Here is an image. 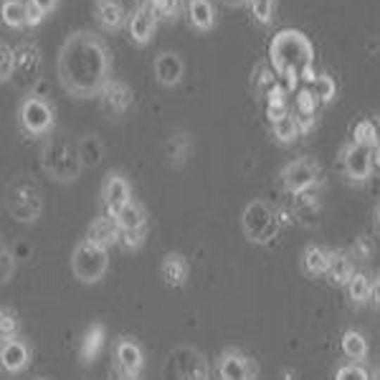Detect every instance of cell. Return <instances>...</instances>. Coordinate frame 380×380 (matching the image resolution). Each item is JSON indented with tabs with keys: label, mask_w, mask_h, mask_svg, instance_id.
<instances>
[{
	"label": "cell",
	"mask_w": 380,
	"mask_h": 380,
	"mask_svg": "<svg viewBox=\"0 0 380 380\" xmlns=\"http://www.w3.org/2000/svg\"><path fill=\"white\" fill-rule=\"evenodd\" d=\"M109 61L107 46L87 31H79L63 41L58 53V79L63 89L74 96H91L109 84Z\"/></svg>",
	"instance_id": "obj_1"
},
{
	"label": "cell",
	"mask_w": 380,
	"mask_h": 380,
	"mask_svg": "<svg viewBox=\"0 0 380 380\" xmlns=\"http://www.w3.org/2000/svg\"><path fill=\"white\" fill-rule=\"evenodd\" d=\"M269 56H272L274 71L279 76H284L286 71H302L304 66H312L315 49L302 31L286 28V31H279L274 36L272 46H269Z\"/></svg>",
	"instance_id": "obj_2"
},
{
	"label": "cell",
	"mask_w": 380,
	"mask_h": 380,
	"mask_svg": "<svg viewBox=\"0 0 380 380\" xmlns=\"http://www.w3.org/2000/svg\"><path fill=\"white\" fill-rule=\"evenodd\" d=\"M41 163L44 170L49 172L58 183H71L82 172V155L79 147H74L66 137L56 134V137L46 139L44 150H41Z\"/></svg>",
	"instance_id": "obj_3"
},
{
	"label": "cell",
	"mask_w": 380,
	"mask_h": 380,
	"mask_svg": "<svg viewBox=\"0 0 380 380\" xmlns=\"http://www.w3.org/2000/svg\"><path fill=\"white\" fill-rule=\"evenodd\" d=\"M279 226H281V218H279V210L272 208L266 201H251L246 203V208L241 213V228L251 243H259L266 246L272 243L279 236Z\"/></svg>",
	"instance_id": "obj_4"
},
{
	"label": "cell",
	"mask_w": 380,
	"mask_h": 380,
	"mask_svg": "<svg viewBox=\"0 0 380 380\" xmlns=\"http://www.w3.org/2000/svg\"><path fill=\"white\" fill-rule=\"evenodd\" d=\"M109 248H101L89 239H82L71 251V272L82 284H96L109 269Z\"/></svg>",
	"instance_id": "obj_5"
},
{
	"label": "cell",
	"mask_w": 380,
	"mask_h": 380,
	"mask_svg": "<svg viewBox=\"0 0 380 380\" xmlns=\"http://www.w3.org/2000/svg\"><path fill=\"white\" fill-rule=\"evenodd\" d=\"M8 213L18 223H36L44 213V198L33 180H15L8 188Z\"/></svg>",
	"instance_id": "obj_6"
},
{
	"label": "cell",
	"mask_w": 380,
	"mask_h": 380,
	"mask_svg": "<svg viewBox=\"0 0 380 380\" xmlns=\"http://www.w3.org/2000/svg\"><path fill=\"white\" fill-rule=\"evenodd\" d=\"M279 177H281V185H284L286 193L297 198L302 193L315 190L317 185L322 183V165L317 163L315 158H297L281 167Z\"/></svg>",
	"instance_id": "obj_7"
},
{
	"label": "cell",
	"mask_w": 380,
	"mask_h": 380,
	"mask_svg": "<svg viewBox=\"0 0 380 380\" xmlns=\"http://www.w3.org/2000/svg\"><path fill=\"white\" fill-rule=\"evenodd\" d=\"M215 373H218V380H256L259 365L243 350L226 348L215 357Z\"/></svg>",
	"instance_id": "obj_8"
},
{
	"label": "cell",
	"mask_w": 380,
	"mask_h": 380,
	"mask_svg": "<svg viewBox=\"0 0 380 380\" xmlns=\"http://www.w3.org/2000/svg\"><path fill=\"white\" fill-rule=\"evenodd\" d=\"M18 122L20 129L28 134H46L53 127V109L49 101H44L41 96H28L20 101L18 109Z\"/></svg>",
	"instance_id": "obj_9"
},
{
	"label": "cell",
	"mask_w": 380,
	"mask_h": 380,
	"mask_svg": "<svg viewBox=\"0 0 380 380\" xmlns=\"http://www.w3.org/2000/svg\"><path fill=\"white\" fill-rule=\"evenodd\" d=\"M114 362H117L120 375L139 378L142 367H145V350L139 348V342L134 337L122 335L114 342Z\"/></svg>",
	"instance_id": "obj_10"
},
{
	"label": "cell",
	"mask_w": 380,
	"mask_h": 380,
	"mask_svg": "<svg viewBox=\"0 0 380 380\" xmlns=\"http://www.w3.org/2000/svg\"><path fill=\"white\" fill-rule=\"evenodd\" d=\"M340 163L348 172L350 180H367L370 172H373L375 163H373V150H365V147L355 145V142H348V145L340 150Z\"/></svg>",
	"instance_id": "obj_11"
},
{
	"label": "cell",
	"mask_w": 380,
	"mask_h": 380,
	"mask_svg": "<svg viewBox=\"0 0 380 380\" xmlns=\"http://www.w3.org/2000/svg\"><path fill=\"white\" fill-rule=\"evenodd\" d=\"M132 201V185L122 172L109 170L104 175V183H101V203L107 208V215H112L114 210H120L125 203Z\"/></svg>",
	"instance_id": "obj_12"
},
{
	"label": "cell",
	"mask_w": 380,
	"mask_h": 380,
	"mask_svg": "<svg viewBox=\"0 0 380 380\" xmlns=\"http://www.w3.org/2000/svg\"><path fill=\"white\" fill-rule=\"evenodd\" d=\"M0 365L8 375H18L23 373L25 367L31 365V350L23 340L18 337H8L0 345Z\"/></svg>",
	"instance_id": "obj_13"
},
{
	"label": "cell",
	"mask_w": 380,
	"mask_h": 380,
	"mask_svg": "<svg viewBox=\"0 0 380 380\" xmlns=\"http://www.w3.org/2000/svg\"><path fill=\"white\" fill-rule=\"evenodd\" d=\"M190 277V264L180 251H170L167 256L163 259L160 264V279H163L165 286H170V289H180L185 286Z\"/></svg>",
	"instance_id": "obj_14"
},
{
	"label": "cell",
	"mask_w": 380,
	"mask_h": 380,
	"mask_svg": "<svg viewBox=\"0 0 380 380\" xmlns=\"http://www.w3.org/2000/svg\"><path fill=\"white\" fill-rule=\"evenodd\" d=\"M132 104V89L125 82L109 79V84L101 89V109L107 114H125Z\"/></svg>",
	"instance_id": "obj_15"
},
{
	"label": "cell",
	"mask_w": 380,
	"mask_h": 380,
	"mask_svg": "<svg viewBox=\"0 0 380 380\" xmlns=\"http://www.w3.org/2000/svg\"><path fill=\"white\" fill-rule=\"evenodd\" d=\"M84 239H89L91 243H96V246H101V248H112L120 243L122 231H120V226L114 223L112 215H99V218H94V221L89 223Z\"/></svg>",
	"instance_id": "obj_16"
},
{
	"label": "cell",
	"mask_w": 380,
	"mask_h": 380,
	"mask_svg": "<svg viewBox=\"0 0 380 380\" xmlns=\"http://www.w3.org/2000/svg\"><path fill=\"white\" fill-rule=\"evenodd\" d=\"M114 223L120 226L122 234H137V231H147V213L142 208V203L129 201L125 203L120 210L112 213Z\"/></svg>",
	"instance_id": "obj_17"
},
{
	"label": "cell",
	"mask_w": 380,
	"mask_h": 380,
	"mask_svg": "<svg viewBox=\"0 0 380 380\" xmlns=\"http://www.w3.org/2000/svg\"><path fill=\"white\" fill-rule=\"evenodd\" d=\"M104 342H107V327L101 322H94L91 327H87L82 337V345H79V360L82 365H91V362L99 357V353L104 350Z\"/></svg>",
	"instance_id": "obj_18"
},
{
	"label": "cell",
	"mask_w": 380,
	"mask_h": 380,
	"mask_svg": "<svg viewBox=\"0 0 380 380\" xmlns=\"http://www.w3.org/2000/svg\"><path fill=\"white\" fill-rule=\"evenodd\" d=\"M355 274V264L350 251H332L329 253V272L327 281L335 286H348V281Z\"/></svg>",
	"instance_id": "obj_19"
},
{
	"label": "cell",
	"mask_w": 380,
	"mask_h": 380,
	"mask_svg": "<svg viewBox=\"0 0 380 380\" xmlns=\"http://www.w3.org/2000/svg\"><path fill=\"white\" fill-rule=\"evenodd\" d=\"M155 76L163 87H175L183 79V61L177 53H160L155 58Z\"/></svg>",
	"instance_id": "obj_20"
},
{
	"label": "cell",
	"mask_w": 380,
	"mask_h": 380,
	"mask_svg": "<svg viewBox=\"0 0 380 380\" xmlns=\"http://www.w3.org/2000/svg\"><path fill=\"white\" fill-rule=\"evenodd\" d=\"M340 350L350 362H360V365L367 360V355H370V348H367L365 335H362V332H357V329H345V332H342Z\"/></svg>",
	"instance_id": "obj_21"
},
{
	"label": "cell",
	"mask_w": 380,
	"mask_h": 380,
	"mask_svg": "<svg viewBox=\"0 0 380 380\" xmlns=\"http://www.w3.org/2000/svg\"><path fill=\"white\" fill-rule=\"evenodd\" d=\"M329 253L327 248L322 246H307L302 251V272L307 277H327L329 272Z\"/></svg>",
	"instance_id": "obj_22"
},
{
	"label": "cell",
	"mask_w": 380,
	"mask_h": 380,
	"mask_svg": "<svg viewBox=\"0 0 380 380\" xmlns=\"http://www.w3.org/2000/svg\"><path fill=\"white\" fill-rule=\"evenodd\" d=\"M155 33V13L150 8H139L129 18V38L134 44H147Z\"/></svg>",
	"instance_id": "obj_23"
},
{
	"label": "cell",
	"mask_w": 380,
	"mask_h": 380,
	"mask_svg": "<svg viewBox=\"0 0 380 380\" xmlns=\"http://www.w3.org/2000/svg\"><path fill=\"white\" fill-rule=\"evenodd\" d=\"M94 15L101 23V28H107V31H117L122 25V20H125V11H122V6L117 0H96Z\"/></svg>",
	"instance_id": "obj_24"
},
{
	"label": "cell",
	"mask_w": 380,
	"mask_h": 380,
	"mask_svg": "<svg viewBox=\"0 0 380 380\" xmlns=\"http://www.w3.org/2000/svg\"><path fill=\"white\" fill-rule=\"evenodd\" d=\"M348 297L355 307H362V304L370 302V291H373V279L367 277L365 272H355L353 279L348 281Z\"/></svg>",
	"instance_id": "obj_25"
},
{
	"label": "cell",
	"mask_w": 380,
	"mask_h": 380,
	"mask_svg": "<svg viewBox=\"0 0 380 380\" xmlns=\"http://www.w3.org/2000/svg\"><path fill=\"white\" fill-rule=\"evenodd\" d=\"M190 23L196 25L198 31H208L215 23V8L210 6V0H190L188 3Z\"/></svg>",
	"instance_id": "obj_26"
},
{
	"label": "cell",
	"mask_w": 380,
	"mask_h": 380,
	"mask_svg": "<svg viewBox=\"0 0 380 380\" xmlns=\"http://www.w3.org/2000/svg\"><path fill=\"white\" fill-rule=\"evenodd\" d=\"M277 71H274V66H269V63H259L256 69H253V74H251V87H253V91L256 94H261V96H266L269 91H272L274 87H277Z\"/></svg>",
	"instance_id": "obj_27"
},
{
	"label": "cell",
	"mask_w": 380,
	"mask_h": 380,
	"mask_svg": "<svg viewBox=\"0 0 380 380\" xmlns=\"http://www.w3.org/2000/svg\"><path fill=\"white\" fill-rule=\"evenodd\" d=\"M353 142H355V145L365 147V150H375V147L380 145V134H378V127H375V122H370V120L357 122V125H355V129H353Z\"/></svg>",
	"instance_id": "obj_28"
},
{
	"label": "cell",
	"mask_w": 380,
	"mask_h": 380,
	"mask_svg": "<svg viewBox=\"0 0 380 380\" xmlns=\"http://www.w3.org/2000/svg\"><path fill=\"white\" fill-rule=\"evenodd\" d=\"M274 137L281 142V145H289V142H294V139L299 137V125H297V117L294 114H284L281 120L274 122Z\"/></svg>",
	"instance_id": "obj_29"
},
{
	"label": "cell",
	"mask_w": 380,
	"mask_h": 380,
	"mask_svg": "<svg viewBox=\"0 0 380 380\" xmlns=\"http://www.w3.org/2000/svg\"><path fill=\"white\" fill-rule=\"evenodd\" d=\"M3 20H6L11 28H20V25H28L25 18V3L23 0H6L3 3Z\"/></svg>",
	"instance_id": "obj_30"
},
{
	"label": "cell",
	"mask_w": 380,
	"mask_h": 380,
	"mask_svg": "<svg viewBox=\"0 0 380 380\" xmlns=\"http://www.w3.org/2000/svg\"><path fill=\"white\" fill-rule=\"evenodd\" d=\"M79 155H82V165H96L101 160V142L96 139V134H87L79 142Z\"/></svg>",
	"instance_id": "obj_31"
},
{
	"label": "cell",
	"mask_w": 380,
	"mask_h": 380,
	"mask_svg": "<svg viewBox=\"0 0 380 380\" xmlns=\"http://www.w3.org/2000/svg\"><path fill=\"white\" fill-rule=\"evenodd\" d=\"M15 53H18V66H20V71H23V74H28V76H33L38 71V61H41V58H38V49L33 44H25V46H20L18 51H15Z\"/></svg>",
	"instance_id": "obj_32"
},
{
	"label": "cell",
	"mask_w": 380,
	"mask_h": 380,
	"mask_svg": "<svg viewBox=\"0 0 380 380\" xmlns=\"http://www.w3.org/2000/svg\"><path fill=\"white\" fill-rule=\"evenodd\" d=\"M312 91H315V96L322 104H327V101H332L337 96V87H335V79L327 74H319L317 76V82L312 84Z\"/></svg>",
	"instance_id": "obj_33"
},
{
	"label": "cell",
	"mask_w": 380,
	"mask_h": 380,
	"mask_svg": "<svg viewBox=\"0 0 380 380\" xmlns=\"http://www.w3.org/2000/svg\"><path fill=\"white\" fill-rule=\"evenodd\" d=\"M167 155H170V160L175 165H183L185 160H188L190 155V142L185 134H175V137L167 142Z\"/></svg>",
	"instance_id": "obj_34"
},
{
	"label": "cell",
	"mask_w": 380,
	"mask_h": 380,
	"mask_svg": "<svg viewBox=\"0 0 380 380\" xmlns=\"http://www.w3.org/2000/svg\"><path fill=\"white\" fill-rule=\"evenodd\" d=\"M335 380H370V373L360 362H345V365L337 367Z\"/></svg>",
	"instance_id": "obj_35"
},
{
	"label": "cell",
	"mask_w": 380,
	"mask_h": 380,
	"mask_svg": "<svg viewBox=\"0 0 380 380\" xmlns=\"http://www.w3.org/2000/svg\"><path fill=\"white\" fill-rule=\"evenodd\" d=\"M319 104V99L315 96L312 89H302L297 94V114H304V117H315V109Z\"/></svg>",
	"instance_id": "obj_36"
},
{
	"label": "cell",
	"mask_w": 380,
	"mask_h": 380,
	"mask_svg": "<svg viewBox=\"0 0 380 380\" xmlns=\"http://www.w3.org/2000/svg\"><path fill=\"white\" fill-rule=\"evenodd\" d=\"M0 79H3V82H8V79H11L13 76V69H15V63H18V53H15V51H11L8 49V46H3V49H0Z\"/></svg>",
	"instance_id": "obj_37"
},
{
	"label": "cell",
	"mask_w": 380,
	"mask_h": 380,
	"mask_svg": "<svg viewBox=\"0 0 380 380\" xmlns=\"http://www.w3.org/2000/svg\"><path fill=\"white\" fill-rule=\"evenodd\" d=\"M375 246H373V241L367 239V236H357L353 243V248H350V256L357 261H367L370 256H373Z\"/></svg>",
	"instance_id": "obj_38"
},
{
	"label": "cell",
	"mask_w": 380,
	"mask_h": 380,
	"mask_svg": "<svg viewBox=\"0 0 380 380\" xmlns=\"http://www.w3.org/2000/svg\"><path fill=\"white\" fill-rule=\"evenodd\" d=\"M251 11L253 18L259 20V23H269L274 13V0H251Z\"/></svg>",
	"instance_id": "obj_39"
},
{
	"label": "cell",
	"mask_w": 380,
	"mask_h": 380,
	"mask_svg": "<svg viewBox=\"0 0 380 380\" xmlns=\"http://www.w3.org/2000/svg\"><path fill=\"white\" fill-rule=\"evenodd\" d=\"M0 332H3V340L15 337V332H18V322H15V315H13V312L3 310V315H0Z\"/></svg>",
	"instance_id": "obj_40"
},
{
	"label": "cell",
	"mask_w": 380,
	"mask_h": 380,
	"mask_svg": "<svg viewBox=\"0 0 380 380\" xmlns=\"http://www.w3.org/2000/svg\"><path fill=\"white\" fill-rule=\"evenodd\" d=\"M145 236H147V231H137V234H122L120 246L125 248V251H137V248L145 243Z\"/></svg>",
	"instance_id": "obj_41"
},
{
	"label": "cell",
	"mask_w": 380,
	"mask_h": 380,
	"mask_svg": "<svg viewBox=\"0 0 380 380\" xmlns=\"http://www.w3.org/2000/svg\"><path fill=\"white\" fill-rule=\"evenodd\" d=\"M0 259H3V272H0V277H3V284H8L13 279V269H15V256H13L11 251H8V246L0 248Z\"/></svg>",
	"instance_id": "obj_42"
},
{
	"label": "cell",
	"mask_w": 380,
	"mask_h": 380,
	"mask_svg": "<svg viewBox=\"0 0 380 380\" xmlns=\"http://www.w3.org/2000/svg\"><path fill=\"white\" fill-rule=\"evenodd\" d=\"M23 3H25V18H28V25H38V23H41L46 13L38 8L36 0H23Z\"/></svg>",
	"instance_id": "obj_43"
},
{
	"label": "cell",
	"mask_w": 380,
	"mask_h": 380,
	"mask_svg": "<svg viewBox=\"0 0 380 380\" xmlns=\"http://www.w3.org/2000/svg\"><path fill=\"white\" fill-rule=\"evenodd\" d=\"M297 125H299V132H310L312 127H315V117H304V114H297Z\"/></svg>",
	"instance_id": "obj_44"
},
{
	"label": "cell",
	"mask_w": 380,
	"mask_h": 380,
	"mask_svg": "<svg viewBox=\"0 0 380 380\" xmlns=\"http://www.w3.org/2000/svg\"><path fill=\"white\" fill-rule=\"evenodd\" d=\"M370 304L375 310H380V277L373 279V291H370Z\"/></svg>",
	"instance_id": "obj_45"
},
{
	"label": "cell",
	"mask_w": 380,
	"mask_h": 380,
	"mask_svg": "<svg viewBox=\"0 0 380 380\" xmlns=\"http://www.w3.org/2000/svg\"><path fill=\"white\" fill-rule=\"evenodd\" d=\"M317 76H319V74H315V69H312V66H304V69L299 71V79H304L307 84H315Z\"/></svg>",
	"instance_id": "obj_46"
},
{
	"label": "cell",
	"mask_w": 380,
	"mask_h": 380,
	"mask_svg": "<svg viewBox=\"0 0 380 380\" xmlns=\"http://www.w3.org/2000/svg\"><path fill=\"white\" fill-rule=\"evenodd\" d=\"M36 3H38V8H41L44 13H51L53 8H56V0H36Z\"/></svg>",
	"instance_id": "obj_47"
},
{
	"label": "cell",
	"mask_w": 380,
	"mask_h": 380,
	"mask_svg": "<svg viewBox=\"0 0 380 380\" xmlns=\"http://www.w3.org/2000/svg\"><path fill=\"white\" fill-rule=\"evenodd\" d=\"M373 163H375V167H378V170H380V145L373 150Z\"/></svg>",
	"instance_id": "obj_48"
},
{
	"label": "cell",
	"mask_w": 380,
	"mask_h": 380,
	"mask_svg": "<svg viewBox=\"0 0 380 380\" xmlns=\"http://www.w3.org/2000/svg\"><path fill=\"white\" fill-rule=\"evenodd\" d=\"M228 6H243V3H251V0H223Z\"/></svg>",
	"instance_id": "obj_49"
},
{
	"label": "cell",
	"mask_w": 380,
	"mask_h": 380,
	"mask_svg": "<svg viewBox=\"0 0 380 380\" xmlns=\"http://www.w3.org/2000/svg\"><path fill=\"white\" fill-rule=\"evenodd\" d=\"M375 226H378V231H380V203L375 205Z\"/></svg>",
	"instance_id": "obj_50"
},
{
	"label": "cell",
	"mask_w": 380,
	"mask_h": 380,
	"mask_svg": "<svg viewBox=\"0 0 380 380\" xmlns=\"http://www.w3.org/2000/svg\"><path fill=\"white\" fill-rule=\"evenodd\" d=\"M370 380H380V367H375L373 373H370Z\"/></svg>",
	"instance_id": "obj_51"
},
{
	"label": "cell",
	"mask_w": 380,
	"mask_h": 380,
	"mask_svg": "<svg viewBox=\"0 0 380 380\" xmlns=\"http://www.w3.org/2000/svg\"><path fill=\"white\" fill-rule=\"evenodd\" d=\"M165 3H167V6H170L172 11H177V3H180V0H165Z\"/></svg>",
	"instance_id": "obj_52"
},
{
	"label": "cell",
	"mask_w": 380,
	"mask_h": 380,
	"mask_svg": "<svg viewBox=\"0 0 380 380\" xmlns=\"http://www.w3.org/2000/svg\"><path fill=\"white\" fill-rule=\"evenodd\" d=\"M120 380H139V378H127V375H120Z\"/></svg>",
	"instance_id": "obj_53"
},
{
	"label": "cell",
	"mask_w": 380,
	"mask_h": 380,
	"mask_svg": "<svg viewBox=\"0 0 380 380\" xmlns=\"http://www.w3.org/2000/svg\"><path fill=\"white\" fill-rule=\"evenodd\" d=\"M375 127H378V134H380V117H378V120H375Z\"/></svg>",
	"instance_id": "obj_54"
},
{
	"label": "cell",
	"mask_w": 380,
	"mask_h": 380,
	"mask_svg": "<svg viewBox=\"0 0 380 380\" xmlns=\"http://www.w3.org/2000/svg\"><path fill=\"white\" fill-rule=\"evenodd\" d=\"M33 380H49V378H33Z\"/></svg>",
	"instance_id": "obj_55"
}]
</instances>
